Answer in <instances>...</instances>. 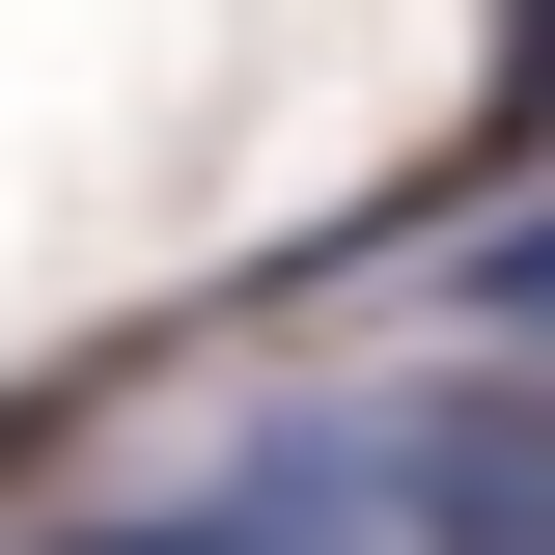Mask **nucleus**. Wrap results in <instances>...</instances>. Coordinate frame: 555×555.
Listing matches in <instances>:
<instances>
[{"mask_svg":"<svg viewBox=\"0 0 555 555\" xmlns=\"http://www.w3.org/2000/svg\"><path fill=\"white\" fill-rule=\"evenodd\" d=\"M555 139V0H500V83H473V167H528Z\"/></svg>","mask_w":555,"mask_h":555,"instance_id":"nucleus-4","label":"nucleus"},{"mask_svg":"<svg viewBox=\"0 0 555 555\" xmlns=\"http://www.w3.org/2000/svg\"><path fill=\"white\" fill-rule=\"evenodd\" d=\"M0 473H56V389H0Z\"/></svg>","mask_w":555,"mask_h":555,"instance_id":"nucleus-5","label":"nucleus"},{"mask_svg":"<svg viewBox=\"0 0 555 555\" xmlns=\"http://www.w3.org/2000/svg\"><path fill=\"white\" fill-rule=\"evenodd\" d=\"M56 555H416V444H389V389H306V416H250L222 473L83 500Z\"/></svg>","mask_w":555,"mask_h":555,"instance_id":"nucleus-1","label":"nucleus"},{"mask_svg":"<svg viewBox=\"0 0 555 555\" xmlns=\"http://www.w3.org/2000/svg\"><path fill=\"white\" fill-rule=\"evenodd\" d=\"M444 306H473V361H555V195H500V222H473V278H444Z\"/></svg>","mask_w":555,"mask_h":555,"instance_id":"nucleus-3","label":"nucleus"},{"mask_svg":"<svg viewBox=\"0 0 555 555\" xmlns=\"http://www.w3.org/2000/svg\"><path fill=\"white\" fill-rule=\"evenodd\" d=\"M389 444H416V555H555V361L389 389Z\"/></svg>","mask_w":555,"mask_h":555,"instance_id":"nucleus-2","label":"nucleus"}]
</instances>
